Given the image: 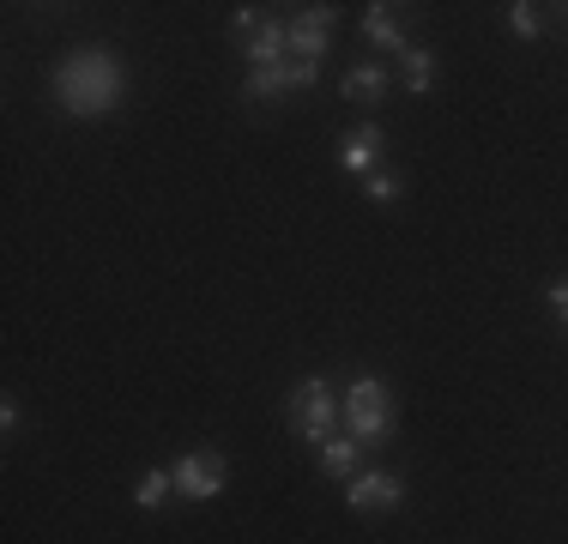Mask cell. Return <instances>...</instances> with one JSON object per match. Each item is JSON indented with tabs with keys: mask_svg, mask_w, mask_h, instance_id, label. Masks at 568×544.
I'll use <instances>...</instances> for the list:
<instances>
[{
	"mask_svg": "<svg viewBox=\"0 0 568 544\" xmlns=\"http://www.w3.org/2000/svg\"><path fill=\"white\" fill-rule=\"evenodd\" d=\"M55 98H61L67 115L98 121L128 98V67L115 61V49H73L55 67Z\"/></svg>",
	"mask_w": 568,
	"mask_h": 544,
	"instance_id": "6da1fadb",
	"label": "cell"
},
{
	"mask_svg": "<svg viewBox=\"0 0 568 544\" xmlns=\"http://www.w3.org/2000/svg\"><path fill=\"white\" fill-rule=\"evenodd\" d=\"M339 417H345V400L333 393L327 375H308V381H296V387H291V430L303 435V442L321 447Z\"/></svg>",
	"mask_w": 568,
	"mask_h": 544,
	"instance_id": "7a4b0ae2",
	"label": "cell"
},
{
	"mask_svg": "<svg viewBox=\"0 0 568 544\" xmlns=\"http://www.w3.org/2000/svg\"><path fill=\"white\" fill-rule=\"evenodd\" d=\"M345 424H351V435H357L363 447L387 442V430H394V393H387L382 375H357L345 387Z\"/></svg>",
	"mask_w": 568,
	"mask_h": 544,
	"instance_id": "3957f363",
	"label": "cell"
},
{
	"mask_svg": "<svg viewBox=\"0 0 568 544\" xmlns=\"http://www.w3.org/2000/svg\"><path fill=\"white\" fill-rule=\"evenodd\" d=\"M170 478H175V496H182V502H212V496L224 490L230 466H224V454L200 447V454H182V460H175Z\"/></svg>",
	"mask_w": 568,
	"mask_h": 544,
	"instance_id": "277c9868",
	"label": "cell"
},
{
	"mask_svg": "<svg viewBox=\"0 0 568 544\" xmlns=\"http://www.w3.org/2000/svg\"><path fill=\"white\" fill-rule=\"evenodd\" d=\"M321 79L315 61H278V67H248V79H242V98L261 103V98H284V91H308Z\"/></svg>",
	"mask_w": 568,
	"mask_h": 544,
	"instance_id": "5b68a950",
	"label": "cell"
},
{
	"mask_svg": "<svg viewBox=\"0 0 568 544\" xmlns=\"http://www.w3.org/2000/svg\"><path fill=\"white\" fill-rule=\"evenodd\" d=\"M333 24H339V12H333V7H303V12H296V19L284 24L296 61H315L321 67V54H327V43H333Z\"/></svg>",
	"mask_w": 568,
	"mask_h": 544,
	"instance_id": "8992f818",
	"label": "cell"
},
{
	"mask_svg": "<svg viewBox=\"0 0 568 544\" xmlns=\"http://www.w3.org/2000/svg\"><path fill=\"white\" fill-rule=\"evenodd\" d=\"M345 502H351V514H394L399 502H405V484H399V472H357L345 490Z\"/></svg>",
	"mask_w": 568,
	"mask_h": 544,
	"instance_id": "52a82bcc",
	"label": "cell"
},
{
	"mask_svg": "<svg viewBox=\"0 0 568 544\" xmlns=\"http://www.w3.org/2000/svg\"><path fill=\"white\" fill-rule=\"evenodd\" d=\"M382 152H387V133H382V121H363V128H351L345 133V145H339V163L351 175H375L382 170Z\"/></svg>",
	"mask_w": 568,
	"mask_h": 544,
	"instance_id": "ba28073f",
	"label": "cell"
},
{
	"mask_svg": "<svg viewBox=\"0 0 568 544\" xmlns=\"http://www.w3.org/2000/svg\"><path fill=\"white\" fill-rule=\"evenodd\" d=\"M284 54H291V37H284L278 19H261L248 37H242V61L248 67H278Z\"/></svg>",
	"mask_w": 568,
	"mask_h": 544,
	"instance_id": "9c48e42d",
	"label": "cell"
},
{
	"mask_svg": "<svg viewBox=\"0 0 568 544\" xmlns=\"http://www.w3.org/2000/svg\"><path fill=\"white\" fill-rule=\"evenodd\" d=\"M315 460H321V472H327V478H357L363 442H357V435H327V442L315 447Z\"/></svg>",
	"mask_w": 568,
	"mask_h": 544,
	"instance_id": "30bf717a",
	"label": "cell"
},
{
	"mask_svg": "<svg viewBox=\"0 0 568 544\" xmlns=\"http://www.w3.org/2000/svg\"><path fill=\"white\" fill-rule=\"evenodd\" d=\"M339 91H345L351 103H369V109H375V103L387 98V73H382L375 61H357V67L345 73V85H339Z\"/></svg>",
	"mask_w": 568,
	"mask_h": 544,
	"instance_id": "8fae6325",
	"label": "cell"
},
{
	"mask_svg": "<svg viewBox=\"0 0 568 544\" xmlns=\"http://www.w3.org/2000/svg\"><path fill=\"white\" fill-rule=\"evenodd\" d=\"M363 37H369L375 49H394V54L412 49V43H405V31H399V19H394V7H369V19H363Z\"/></svg>",
	"mask_w": 568,
	"mask_h": 544,
	"instance_id": "7c38bea8",
	"label": "cell"
},
{
	"mask_svg": "<svg viewBox=\"0 0 568 544\" xmlns=\"http://www.w3.org/2000/svg\"><path fill=\"white\" fill-rule=\"evenodd\" d=\"M170 496H175V478H170L164 466H152V472H145V478H140V490H133V508L158 514V508H164Z\"/></svg>",
	"mask_w": 568,
	"mask_h": 544,
	"instance_id": "4fadbf2b",
	"label": "cell"
},
{
	"mask_svg": "<svg viewBox=\"0 0 568 544\" xmlns=\"http://www.w3.org/2000/svg\"><path fill=\"white\" fill-rule=\"evenodd\" d=\"M429 85H436V54H429V49H405V91L424 98Z\"/></svg>",
	"mask_w": 568,
	"mask_h": 544,
	"instance_id": "5bb4252c",
	"label": "cell"
},
{
	"mask_svg": "<svg viewBox=\"0 0 568 544\" xmlns=\"http://www.w3.org/2000/svg\"><path fill=\"white\" fill-rule=\"evenodd\" d=\"M363 194H369V206H394V200H399V175H394V170L363 175Z\"/></svg>",
	"mask_w": 568,
	"mask_h": 544,
	"instance_id": "9a60e30c",
	"label": "cell"
},
{
	"mask_svg": "<svg viewBox=\"0 0 568 544\" xmlns=\"http://www.w3.org/2000/svg\"><path fill=\"white\" fill-rule=\"evenodd\" d=\"M508 31H514V37H526V43H532V37L545 31V19H538L532 0H514V7H508Z\"/></svg>",
	"mask_w": 568,
	"mask_h": 544,
	"instance_id": "2e32d148",
	"label": "cell"
},
{
	"mask_svg": "<svg viewBox=\"0 0 568 544\" xmlns=\"http://www.w3.org/2000/svg\"><path fill=\"white\" fill-rule=\"evenodd\" d=\"M550 315L568 326V279H562V284H550Z\"/></svg>",
	"mask_w": 568,
	"mask_h": 544,
	"instance_id": "e0dca14e",
	"label": "cell"
},
{
	"mask_svg": "<svg viewBox=\"0 0 568 544\" xmlns=\"http://www.w3.org/2000/svg\"><path fill=\"white\" fill-rule=\"evenodd\" d=\"M261 19H266V12H261V7H236V19H230V24H236V31H242V37H248V31H254V24H261Z\"/></svg>",
	"mask_w": 568,
	"mask_h": 544,
	"instance_id": "ac0fdd59",
	"label": "cell"
},
{
	"mask_svg": "<svg viewBox=\"0 0 568 544\" xmlns=\"http://www.w3.org/2000/svg\"><path fill=\"white\" fill-rule=\"evenodd\" d=\"M0 430H19V400H0Z\"/></svg>",
	"mask_w": 568,
	"mask_h": 544,
	"instance_id": "d6986e66",
	"label": "cell"
}]
</instances>
